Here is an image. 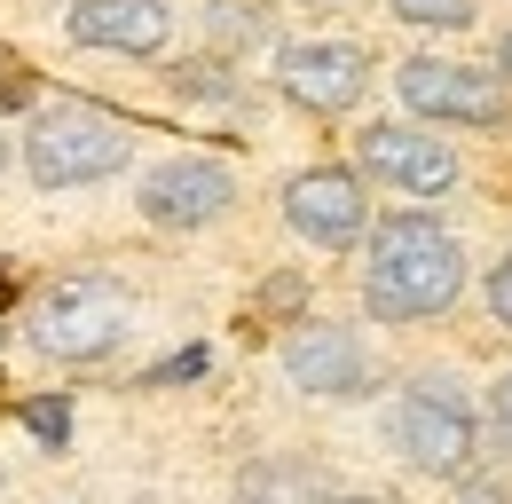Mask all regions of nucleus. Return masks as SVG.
I'll list each match as a JSON object with an SVG mask.
<instances>
[{
	"instance_id": "obj_1",
	"label": "nucleus",
	"mask_w": 512,
	"mask_h": 504,
	"mask_svg": "<svg viewBox=\"0 0 512 504\" xmlns=\"http://www.w3.org/2000/svg\"><path fill=\"white\" fill-rule=\"evenodd\" d=\"M465 292V252L442 221L426 213H386L371 229V260H363V300L379 323H426Z\"/></svg>"
},
{
	"instance_id": "obj_2",
	"label": "nucleus",
	"mask_w": 512,
	"mask_h": 504,
	"mask_svg": "<svg viewBox=\"0 0 512 504\" xmlns=\"http://www.w3.org/2000/svg\"><path fill=\"white\" fill-rule=\"evenodd\" d=\"M134 150V134L119 111H95V103H48L32 134H24V166L40 189H79V182H103L119 174Z\"/></svg>"
},
{
	"instance_id": "obj_3",
	"label": "nucleus",
	"mask_w": 512,
	"mask_h": 504,
	"mask_svg": "<svg viewBox=\"0 0 512 504\" xmlns=\"http://www.w3.org/2000/svg\"><path fill=\"white\" fill-rule=\"evenodd\" d=\"M127 323H134V308L111 276H56L32 300V315H24L32 347L56 355V363H103V355H119Z\"/></svg>"
},
{
	"instance_id": "obj_4",
	"label": "nucleus",
	"mask_w": 512,
	"mask_h": 504,
	"mask_svg": "<svg viewBox=\"0 0 512 504\" xmlns=\"http://www.w3.org/2000/svg\"><path fill=\"white\" fill-rule=\"evenodd\" d=\"M386 434H394V449L418 465V473H442V481H457L465 465H473V410H465V394L457 386H442V378H418L402 402H394V418H386Z\"/></svg>"
},
{
	"instance_id": "obj_5",
	"label": "nucleus",
	"mask_w": 512,
	"mask_h": 504,
	"mask_svg": "<svg viewBox=\"0 0 512 504\" xmlns=\"http://www.w3.org/2000/svg\"><path fill=\"white\" fill-rule=\"evenodd\" d=\"M402 103L418 119H449V126H505V87L473 63H442V56H410L394 71Z\"/></svg>"
},
{
	"instance_id": "obj_6",
	"label": "nucleus",
	"mask_w": 512,
	"mask_h": 504,
	"mask_svg": "<svg viewBox=\"0 0 512 504\" xmlns=\"http://www.w3.org/2000/svg\"><path fill=\"white\" fill-rule=\"evenodd\" d=\"M276 87L300 103V111H355L363 103V87H371V56L355 48V40H292L284 56H276Z\"/></svg>"
},
{
	"instance_id": "obj_7",
	"label": "nucleus",
	"mask_w": 512,
	"mask_h": 504,
	"mask_svg": "<svg viewBox=\"0 0 512 504\" xmlns=\"http://www.w3.org/2000/svg\"><path fill=\"white\" fill-rule=\"evenodd\" d=\"M284 221L308 237V245H355L371 229V197L347 166H308L284 182Z\"/></svg>"
},
{
	"instance_id": "obj_8",
	"label": "nucleus",
	"mask_w": 512,
	"mask_h": 504,
	"mask_svg": "<svg viewBox=\"0 0 512 504\" xmlns=\"http://www.w3.org/2000/svg\"><path fill=\"white\" fill-rule=\"evenodd\" d=\"M237 197V174L213 166V158H166L150 182H142V221L150 229H205L221 221Z\"/></svg>"
},
{
	"instance_id": "obj_9",
	"label": "nucleus",
	"mask_w": 512,
	"mask_h": 504,
	"mask_svg": "<svg viewBox=\"0 0 512 504\" xmlns=\"http://www.w3.org/2000/svg\"><path fill=\"white\" fill-rule=\"evenodd\" d=\"M284 378L300 386V394H363L371 386V363H363V347H355V331L347 323H292L284 331Z\"/></svg>"
},
{
	"instance_id": "obj_10",
	"label": "nucleus",
	"mask_w": 512,
	"mask_h": 504,
	"mask_svg": "<svg viewBox=\"0 0 512 504\" xmlns=\"http://www.w3.org/2000/svg\"><path fill=\"white\" fill-rule=\"evenodd\" d=\"M363 174L394 182L402 197H442V189H457V150L418 134V126H371L363 134Z\"/></svg>"
},
{
	"instance_id": "obj_11",
	"label": "nucleus",
	"mask_w": 512,
	"mask_h": 504,
	"mask_svg": "<svg viewBox=\"0 0 512 504\" xmlns=\"http://www.w3.org/2000/svg\"><path fill=\"white\" fill-rule=\"evenodd\" d=\"M79 48H119V56H158L174 40V8L166 0H79L64 16Z\"/></svg>"
},
{
	"instance_id": "obj_12",
	"label": "nucleus",
	"mask_w": 512,
	"mask_h": 504,
	"mask_svg": "<svg viewBox=\"0 0 512 504\" xmlns=\"http://www.w3.org/2000/svg\"><path fill=\"white\" fill-rule=\"evenodd\" d=\"M245 504H316V473H308V465L268 457V465L245 473Z\"/></svg>"
},
{
	"instance_id": "obj_13",
	"label": "nucleus",
	"mask_w": 512,
	"mask_h": 504,
	"mask_svg": "<svg viewBox=\"0 0 512 504\" xmlns=\"http://www.w3.org/2000/svg\"><path fill=\"white\" fill-rule=\"evenodd\" d=\"M402 24H426V32H465L473 24V0H386Z\"/></svg>"
},
{
	"instance_id": "obj_14",
	"label": "nucleus",
	"mask_w": 512,
	"mask_h": 504,
	"mask_svg": "<svg viewBox=\"0 0 512 504\" xmlns=\"http://www.w3.org/2000/svg\"><path fill=\"white\" fill-rule=\"evenodd\" d=\"M24 426H32V441H40V449H64V441H71V402H64V394L24 402Z\"/></svg>"
},
{
	"instance_id": "obj_15",
	"label": "nucleus",
	"mask_w": 512,
	"mask_h": 504,
	"mask_svg": "<svg viewBox=\"0 0 512 504\" xmlns=\"http://www.w3.org/2000/svg\"><path fill=\"white\" fill-rule=\"evenodd\" d=\"M0 111H32V71L16 63L8 40H0Z\"/></svg>"
},
{
	"instance_id": "obj_16",
	"label": "nucleus",
	"mask_w": 512,
	"mask_h": 504,
	"mask_svg": "<svg viewBox=\"0 0 512 504\" xmlns=\"http://www.w3.org/2000/svg\"><path fill=\"white\" fill-rule=\"evenodd\" d=\"M205 363H213L205 347H182V355H166V363L150 371V386H182V378H205Z\"/></svg>"
},
{
	"instance_id": "obj_17",
	"label": "nucleus",
	"mask_w": 512,
	"mask_h": 504,
	"mask_svg": "<svg viewBox=\"0 0 512 504\" xmlns=\"http://www.w3.org/2000/svg\"><path fill=\"white\" fill-rule=\"evenodd\" d=\"M489 315H497V331L512 339V252L489 268Z\"/></svg>"
},
{
	"instance_id": "obj_18",
	"label": "nucleus",
	"mask_w": 512,
	"mask_h": 504,
	"mask_svg": "<svg viewBox=\"0 0 512 504\" xmlns=\"http://www.w3.org/2000/svg\"><path fill=\"white\" fill-rule=\"evenodd\" d=\"M260 308H300V276H268L260 284Z\"/></svg>"
},
{
	"instance_id": "obj_19",
	"label": "nucleus",
	"mask_w": 512,
	"mask_h": 504,
	"mask_svg": "<svg viewBox=\"0 0 512 504\" xmlns=\"http://www.w3.org/2000/svg\"><path fill=\"white\" fill-rule=\"evenodd\" d=\"M497 434H505V449H512V371L497 378Z\"/></svg>"
},
{
	"instance_id": "obj_20",
	"label": "nucleus",
	"mask_w": 512,
	"mask_h": 504,
	"mask_svg": "<svg viewBox=\"0 0 512 504\" xmlns=\"http://www.w3.org/2000/svg\"><path fill=\"white\" fill-rule=\"evenodd\" d=\"M497 71H505V79H512V32H505V40H497Z\"/></svg>"
},
{
	"instance_id": "obj_21",
	"label": "nucleus",
	"mask_w": 512,
	"mask_h": 504,
	"mask_svg": "<svg viewBox=\"0 0 512 504\" xmlns=\"http://www.w3.org/2000/svg\"><path fill=\"white\" fill-rule=\"evenodd\" d=\"M339 504H379V497H339Z\"/></svg>"
},
{
	"instance_id": "obj_22",
	"label": "nucleus",
	"mask_w": 512,
	"mask_h": 504,
	"mask_svg": "<svg viewBox=\"0 0 512 504\" xmlns=\"http://www.w3.org/2000/svg\"><path fill=\"white\" fill-rule=\"evenodd\" d=\"M0 174H8V142H0Z\"/></svg>"
}]
</instances>
